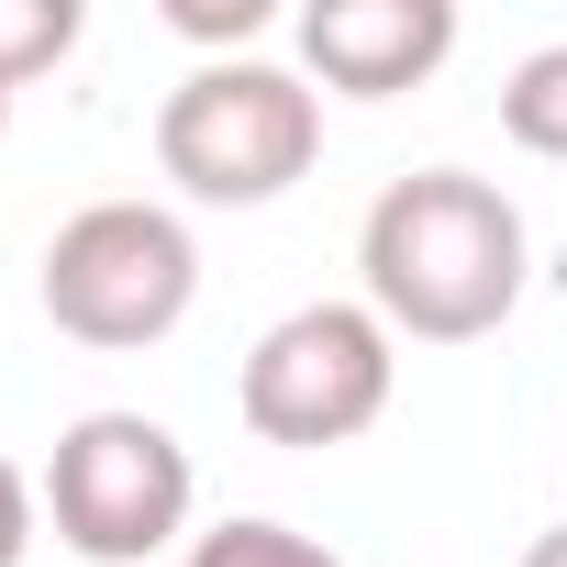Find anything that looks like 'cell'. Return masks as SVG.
Here are the masks:
<instances>
[{"instance_id":"2","label":"cell","mask_w":567,"mask_h":567,"mask_svg":"<svg viewBox=\"0 0 567 567\" xmlns=\"http://www.w3.org/2000/svg\"><path fill=\"white\" fill-rule=\"evenodd\" d=\"M323 156V90L267 56H200L156 112V167L200 212H267Z\"/></svg>"},{"instance_id":"13","label":"cell","mask_w":567,"mask_h":567,"mask_svg":"<svg viewBox=\"0 0 567 567\" xmlns=\"http://www.w3.org/2000/svg\"><path fill=\"white\" fill-rule=\"evenodd\" d=\"M0 134H12V90H0Z\"/></svg>"},{"instance_id":"4","label":"cell","mask_w":567,"mask_h":567,"mask_svg":"<svg viewBox=\"0 0 567 567\" xmlns=\"http://www.w3.org/2000/svg\"><path fill=\"white\" fill-rule=\"evenodd\" d=\"M189 301H200V245L156 200H90L45 245V323L101 346V357L167 346L189 323Z\"/></svg>"},{"instance_id":"3","label":"cell","mask_w":567,"mask_h":567,"mask_svg":"<svg viewBox=\"0 0 567 567\" xmlns=\"http://www.w3.org/2000/svg\"><path fill=\"white\" fill-rule=\"evenodd\" d=\"M45 523L68 556L90 567H145V556H189V512H200V467L156 412H79L45 456Z\"/></svg>"},{"instance_id":"10","label":"cell","mask_w":567,"mask_h":567,"mask_svg":"<svg viewBox=\"0 0 567 567\" xmlns=\"http://www.w3.org/2000/svg\"><path fill=\"white\" fill-rule=\"evenodd\" d=\"M267 23H278L267 0H167V34H189V45H234V56H245Z\"/></svg>"},{"instance_id":"1","label":"cell","mask_w":567,"mask_h":567,"mask_svg":"<svg viewBox=\"0 0 567 567\" xmlns=\"http://www.w3.org/2000/svg\"><path fill=\"white\" fill-rule=\"evenodd\" d=\"M357 278H368V312L390 334H412V346H478L523 301L534 234H523V212L478 167H412V178H390L368 200Z\"/></svg>"},{"instance_id":"8","label":"cell","mask_w":567,"mask_h":567,"mask_svg":"<svg viewBox=\"0 0 567 567\" xmlns=\"http://www.w3.org/2000/svg\"><path fill=\"white\" fill-rule=\"evenodd\" d=\"M178 567H346L334 545H312V534H290V523H267V512H234V523H212V534H189V556Z\"/></svg>"},{"instance_id":"6","label":"cell","mask_w":567,"mask_h":567,"mask_svg":"<svg viewBox=\"0 0 567 567\" xmlns=\"http://www.w3.org/2000/svg\"><path fill=\"white\" fill-rule=\"evenodd\" d=\"M456 56V0H312L301 68L346 101H401Z\"/></svg>"},{"instance_id":"11","label":"cell","mask_w":567,"mask_h":567,"mask_svg":"<svg viewBox=\"0 0 567 567\" xmlns=\"http://www.w3.org/2000/svg\"><path fill=\"white\" fill-rule=\"evenodd\" d=\"M34 523H45V489H34L12 456H0V567H23V556H34Z\"/></svg>"},{"instance_id":"7","label":"cell","mask_w":567,"mask_h":567,"mask_svg":"<svg viewBox=\"0 0 567 567\" xmlns=\"http://www.w3.org/2000/svg\"><path fill=\"white\" fill-rule=\"evenodd\" d=\"M501 134L545 167H567V45H534L512 79H501Z\"/></svg>"},{"instance_id":"9","label":"cell","mask_w":567,"mask_h":567,"mask_svg":"<svg viewBox=\"0 0 567 567\" xmlns=\"http://www.w3.org/2000/svg\"><path fill=\"white\" fill-rule=\"evenodd\" d=\"M79 45V0H0V90L45 79Z\"/></svg>"},{"instance_id":"5","label":"cell","mask_w":567,"mask_h":567,"mask_svg":"<svg viewBox=\"0 0 567 567\" xmlns=\"http://www.w3.org/2000/svg\"><path fill=\"white\" fill-rule=\"evenodd\" d=\"M401 390V334L368 312V301H301L278 312L256 346H245V379H234V412L256 445H357Z\"/></svg>"},{"instance_id":"12","label":"cell","mask_w":567,"mask_h":567,"mask_svg":"<svg viewBox=\"0 0 567 567\" xmlns=\"http://www.w3.org/2000/svg\"><path fill=\"white\" fill-rule=\"evenodd\" d=\"M523 567H567V523H556V534H534V545H523Z\"/></svg>"}]
</instances>
